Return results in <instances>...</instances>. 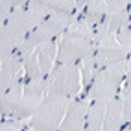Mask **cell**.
<instances>
[{"label":"cell","instance_id":"obj_1","mask_svg":"<svg viewBox=\"0 0 131 131\" xmlns=\"http://www.w3.org/2000/svg\"><path fill=\"white\" fill-rule=\"evenodd\" d=\"M50 15L46 2H26L17 9L0 30V56L15 54L22 41Z\"/></svg>","mask_w":131,"mask_h":131},{"label":"cell","instance_id":"obj_2","mask_svg":"<svg viewBox=\"0 0 131 131\" xmlns=\"http://www.w3.org/2000/svg\"><path fill=\"white\" fill-rule=\"evenodd\" d=\"M127 67L129 63L124 61L120 65L109 67V68H102V70H96L94 78H92V85L89 89V98L92 102L100 100V102H109L113 98L118 96V89L124 78L127 74Z\"/></svg>","mask_w":131,"mask_h":131},{"label":"cell","instance_id":"obj_3","mask_svg":"<svg viewBox=\"0 0 131 131\" xmlns=\"http://www.w3.org/2000/svg\"><path fill=\"white\" fill-rule=\"evenodd\" d=\"M68 103L70 102L65 98L46 94L30 120L31 129L33 131H59L61 124H63V118L67 115Z\"/></svg>","mask_w":131,"mask_h":131},{"label":"cell","instance_id":"obj_4","mask_svg":"<svg viewBox=\"0 0 131 131\" xmlns=\"http://www.w3.org/2000/svg\"><path fill=\"white\" fill-rule=\"evenodd\" d=\"M81 83V72L78 65H56L48 80V89L46 94L50 96H59V98H74L80 91Z\"/></svg>","mask_w":131,"mask_h":131},{"label":"cell","instance_id":"obj_5","mask_svg":"<svg viewBox=\"0 0 131 131\" xmlns=\"http://www.w3.org/2000/svg\"><path fill=\"white\" fill-rule=\"evenodd\" d=\"M94 50L96 48H94L92 39L63 33L56 61H57V65H78V63H83L87 57H91L94 54Z\"/></svg>","mask_w":131,"mask_h":131},{"label":"cell","instance_id":"obj_6","mask_svg":"<svg viewBox=\"0 0 131 131\" xmlns=\"http://www.w3.org/2000/svg\"><path fill=\"white\" fill-rule=\"evenodd\" d=\"M48 89V80L45 81H35V83H26L24 85V92H22V100L19 103L17 111L13 113L11 120H26V118H31L33 113L37 111V107L41 105V102L45 100V92Z\"/></svg>","mask_w":131,"mask_h":131},{"label":"cell","instance_id":"obj_7","mask_svg":"<svg viewBox=\"0 0 131 131\" xmlns=\"http://www.w3.org/2000/svg\"><path fill=\"white\" fill-rule=\"evenodd\" d=\"M129 4L126 0H109L105 2V22L111 33H118L129 22Z\"/></svg>","mask_w":131,"mask_h":131},{"label":"cell","instance_id":"obj_8","mask_svg":"<svg viewBox=\"0 0 131 131\" xmlns=\"http://www.w3.org/2000/svg\"><path fill=\"white\" fill-rule=\"evenodd\" d=\"M127 54L122 50L118 45H107V46H100L94 50L92 54V63L96 70H102V68H109L127 61Z\"/></svg>","mask_w":131,"mask_h":131},{"label":"cell","instance_id":"obj_9","mask_svg":"<svg viewBox=\"0 0 131 131\" xmlns=\"http://www.w3.org/2000/svg\"><path fill=\"white\" fill-rule=\"evenodd\" d=\"M87 111H89V107H87L85 102H81V100L70 102L59 131H83L85 120H87Z\"/></svg>","mask_w":131,"mask_h":131},{"label":"cell","instance_id":"obj_10","mask_svg":"<svg viewBox=\"0 0 131 131\" xmlns=\"http://www.w3.org/2000/svg\"><path fill=\"white\" fill-rule=\"evenodd\" d=\"M22 92H24V87H22L20 78H15L9 89L0 94V113H2V116H9V118L13 116V113L17 111L22 100Z\"/></svg>","mask_w":131,"mask_h":131},{"label":"cell","instance_id":"obj_11","mask_svg":"<svg viewBox=\"0 0 131 131\" xmlns=\"http://www.w3.org/2000/svg\"><path fill=\"white\" fill-rule=\"evenodd\" d=\"M124 126V103L118 98L105 102V118H103V131H122Z\"/></svg>","mask_w":131,"mask_h":131},{"label":"cell","instance_id":"obj_12","mask_svg":"<svg viewBox=\"0 0 131 131\" xmlns=\"http://www.w3.org/2000/svg\"><path fill=\"white\" fill-rule=\"evenodd\" d=\"M81 19L87 22L89 28H92V30L98 28V26L105 20V2H102V0H91V2H85Z\"/></svg>","mask_w":131,"mask_h":131},{"label":"cell","instance_id":"obj_13","mask_svg":"<svg viewBox=\"0 0 131 131\" xmlns=\"http://www.w3.org/2000/svg\"><path fill=\"white\" fill-rule=\"evenodd\" d=\"M103 118H105V102H92L87 111L83 131H103Z\"/></svg>","mask_w":131,"mask_h":131},{"label":"cell","instance_id":"obj_14","mask_svg":"<svg viewBox=\"0 0 131 131\" xmlns=\"http://www.w3.org/2000/svg\"><path fill=\"white\" fill-rule=\"evenodd\" d=\"M35 52H37V59H39L41 70L48 78L52 67H54V61L57 57V45L56 42H46V45H41Z\"/></svg>","mask_w":131,"mask_h":131},{"label":"cell","instance_id":"obj_15","mask_svg":"<svg viewBox=\"0 0 131 131\" xmlns=\"http://www.w3.org/2000/svg\"><path fill=\"white\" fill-rule=\"evenodd\" d=\"M24 76H26V83H35V81H45L46 80V76L41 70L37 52H33V54L24 61Z\"/></svg>","mask_w":131,"mask_h":131},{"label":"cell","instance_id":"obj_16","mask_svg":"<svg viewBox=\"0 0 131 131\" xmlns=\"http://www.w3.org/2000/svg\"><path fill=\"white\" fill-rule=\"evenodd\" d=\"M26 2H19V0H4L2 4H0V22H2V26L7 22V19L17 11L20 9V7H24Z\"/></svg>","mask_w":131,"mask_h":131},{"label":"cell","instance_id":"obj_17","mask_svg":"<svg viewBox=\"0 0 131 131\" xmlns=\"http://www.w3.org/2000/svg\"><path fill=\"white\" fill-rule=\"evenodd\" d=\"M80 72H81V83H83L85 92H87V89H91V85H92V78H94V72H96L94 63H92V56L87 57L83 63H81Z\"/></svg>","mask_w":131,"mask_h":131},{"label":"cell","instance_id":"obj_18","mask_svg":"<svg viewBox=\"0 0 131 131\" xmlns=\"http://www.w3.org/2000/svg\"><path fill=\"white\" fill-rule=\"evenodd\" d=\"M116 41H118V46L124 50L127 56H131V22H127L124 28L116 33Z\"/></svg>","mask_w":131,"mask_h":131},{"label":"cell","instance_id":"obj_19","mask_svg":"<svg viewBox=\"0 0 131 131\" xmlns=\"http://www.w3.org/2000/svg\"><path fill=\"white\" fill-rule=\"evenodd\" d=\"M19 129H20L19 120H11V122H4L2 124V131H19Z\"/></svg>","mask_w":131,"mask_h":131},{"label":"cell","instance_id":"obj_20","mask_svg":"<svg viewBox=\"0 0 131 131\" xmlns=\"http://www.w3.org/2000/svg\"><path fill=\"white\" fill-rule=\"evenodd\" d=\"M124 94H131V65L127 67V74H126V91Z\"/></svg>","mask_w":131,"mask_h":131},{"label":"cell","instance_id":"obj_21","mask_svg":"<svg viewBox=\"0 0 131 131\" xmlns=\"http://www.w3.org/2000/svg\"><path fill=\"white\" fill-rule=\"evenodd\" d=\"M129 131H131V127H129Z\"/></svg>","mask_w":131,"mask_h":131},{"label":"cell","instance_id":"obj_22","mask_svg":"<svg viewBox=\"0 0 131 131\" xmlns=\"http://www.w3.org/2000/svg\"><path fill=\"white\" fill-rule=\"evenodd\" d=\"M127 131H129V129H127Z\"/></svg>","mask_w":131,"mask_h":131}]
</instances>
